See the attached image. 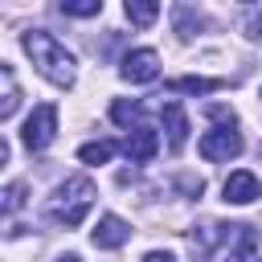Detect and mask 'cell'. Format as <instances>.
Returning <instances> with one entry per match:
<instances>
[{"label": "cell", "mask_w": 262, "mask_h": 262, "mask_svg": "<svg viewBox=\"0 0 262 262\" xmlns=\"http://www.w3.org/2000/svg\"><path fill=\"white\" fill-rule=\"evenodd\" d=\"M127 237H131V225H127L123 217H115V213L98 217V225L90 229V242H94L98 250H119Z\"/></svg>", "instance_id": "ba28073f"}, {"label": "cell", "mask_w": 262, "mask_h": 262, "mask_svg": "<svg viewBox=\"0 0 262 262\" xmlns=\"http://www.w3.org/2000/svg\"><path fill=\"white\" fill-rule=\"evenodd\" d=\"M0 196H4V213H16V209L25 205V184H8Z\"/></svg>", "instance_id": "e0dca14e"}, {"label": "cell", "mask_w": 262, "mask_h": 262, "mask_svg": "<svg viewBox=\"0 0 262 262\" xmlns=\"http://www.w3.org/2000/svg\"><path fill=\"white\" fill-rule=\"evenodd\" d=\"M221 262H262L258 258V229L254 225H237V233H233V242H229V250H225V258Z\"/></svg>", "instance_id": "30bf717a"}, {"label": "cell", "mask_w": 262, "mask_h": 262, "mask_svg": "<svg viewBox=\"0 0 262 262\" xmlns=\"http://www.w3.org/2000/svg\"><path fill=\"white\" fill-rule=\"evenodd\" d=\"M209 119H213V123H221V127H233V123H237V115H233L229 106H221V102H213V106H209Z\"/></svg>", "instance_id": "ac0fdd59"}, {"label": "cell", "mask_w": 262, "mask_h": 262, "mask_svg": "<svg viewBox=\"0 0 262 262\" xmlns=\"http://www.w3.org/2000/svg\"><path fill=\"white\" fill-rule=\"evenodd\" d=\"M160 115H164L168 147H172V151H184V143H188V115H184V106L172 98V102H164V106H160Z\"/></svg>", "instance_id": "9c48e42d"}, {"label": "cell", "mask_w": 262, "mask_h": 262, "mask_svg": "<svg viewBox=\"0 0 262 262\" xmlns=\"http://www.w3.org/2000/svg\"><path fill=\"white\" fill-rule=\"evenodd\" d=\"M0 82H4L0 119H12V115H16V102H20V90H16V78H12V66H8V61H0Z\"/></svg>", "instance_id": "7c38bea8"}, {"label": "cell", "mask_w": 262, "mask_h": 262, "mask_svg": "<svg viewBox=\"0 0 262 262\" xmlns=\"http://www.w3.org/2000/svg\"><path fill=\"white\" fill-rule=\"evenodd\" d=\"M127 20L131 25H151L156 16H160V4H151V0H127Z\"/></svg>", "instance_id": "5bb4252c"}, {"label": "cell", "mask_w": 262, "mask_h": 262, "mask_svg": "<svg viewBox=\"0 0 262 262\" xmlns=\"http://www.w3.org/2000/svg\"><path fill=\"white\" fill-rule=\"evenodd\" d=\"M20 45H25V53L33 57V66H37L53 86H74V53H70L53 33L29 29V33L20 37Z\"/></svg>", "instance_id": "6da1fadb"}, {"label": "cell", "mask_w": 262, "mask_h": 262, "mask_svg": "<svg viewBox=\"0 0 262 262\" xmlns=\"http://www.w3.org/2000/svg\"><path fill=\"white\" fill-rule=\"evenodd\" d=\"M61 12L66 16H98L102 0H61Z\"/></svg>", "instance_id": "9a60e30c"}, {"label": "cell", "mask_w": 262, "mask_h": 262, "mask_svg": "<svg viewBox=\"0 0 262 262\" xmlns=\"http://www.w3.org/2000/svg\"><path fill=\"white\" fill-rule=\"evenodd\" d=\"M246 37H262V12H250V20H246Z\"/></svg>", "instance_id": "d6986e66"}, {"label": "cell", "mask_w": 262, "mask_h": 262, "mask_svg": "<svg viewBox=\"0 0 262 262\" xmlns=\"http://www.w3.org/2000/svg\"><path fill=\"white\" fill-rule=\"evenodd\" d=\"M143 262H176V258H172L168 250H147V254H143Z\"/></svg>", "instance_id": "ffe728a7"}, {"label": "cell", "mask_w": 262, "mask_h": 262, "mask_svg": "<svg viewBox=\"0 0 262 262\" xmlns=\"http://www.w3.org/2000/svg\"><path fill=\"white\" fill-rule=\"evenodd\" d=\"M242 151V135L233 127H213L201 135V156L205 160H233Z\"/></svg>", "instance_id": "277c9868"}, {"label": "cell", "mask_w": 262, "mask_h": 262, "mask_svg": "<svg viewBox=\"0 0 262 262\" xmlns=\"http://www.w3.org/2000/svg\"><path fill=\"white\" fill-rule=\"evenodd\" d=\"M119 74H123L127 82H135V86L156 82V74H160V57H156V49H131V53L123 57Z\"/></svg>", "instance_id": "5b68a950"}, {"label": "cell", "mask_w": 262, "mask_h": 262, "mask_svg": "<svg viewBox=\"0 0 262 262\" xmlns=\"http://www.w3.org/2000/svg\"><path fill=\"white\" fill-rule=\"evenodd\" d=\"M90 205H94V180H90V176H70L66 184L53 188V196H49L45 209H49V217H53L57 225L74 229V225L86 221Z\"/></svg>", "instance_id": "7a4b0ae2"}, {"label": "cell", "mask_w": 262, "mask_h": 262, "mask_svg": "<svg viewBox=\"0 0 262 262\" xmlns=\"http://www.w3.org/2000/svg\"><path fill=\"white\" fill-rule=\"evenodd\" d=\"M111 119L119 123V127H131L135 119H139V102H127V98H119L115 106H111ZM139 127V123H135Z\"/></svg>", "instance_id": "2e32d148"}, {"label": "cell", "mask_w": 262, "mask_h": 262, "mask_svg": "<svg viewBox=\"0 0 262 262\" xmlns=\"http://www.w3.org/2000/svg\"><path fill=\"white\" fill-rule=\"evenodd\" d=\"M221 192H225V201L229 205H250V201H258L262 196V184H258V176L254 172H229L225 176V184H221Z\"/></svg>", "instance_id": "52a82bcc"}, {"label": "cell", "mask_w": 262, "mask_h": 262, "mask_svg": "<svg viewBox=\"0 0 262 262\" xmlns=\"http://www.w3.org/2000/svg\"><path fill=\"white\" fill-rule=\"evenodd\" d=\"M57 262H82V258H78V254H61Z\"/></svg>", "instance_id": "44dd1931"}, {"label": "cell", "mask_w": 262, "mask_h": 262, "mask_svg": "<svg viewBox=\"0 0 262 262\" xmlns=\"http://www.w3.org/2000/svg\"><path fill=\"white\" fill-rule=\"evenodd\" d=\"M115 151H119L115 139H94V143H82V147H78V160H82V164H106Z\"/></svg>", "instance_id": "4fadbf2b"}, {"label": "cell", "mask_w": 262, "mask_h": 262, "mask_svg": "<svg viewBox=\"0 0 262 262\" xmlns=\"http://www.w3.org/2000/svg\"><path fill=\"white\" fill-rule=\"evenodd\" d=\"M123 151H127V160H131V164H147V160L160 151V135H156L151 127H143V123H139V127H131V131H127Z\"/></svg>", "instance_id": "8992f818"}, {"label": "cell", "mask_w": 262, "mask_h": 262, "mask_svg": "<svg viewBox=\"0 0 262 262\" xmlns=\"http://www.w3.org/2000/svg\"><path fill=\"white\" fill-rule=\"evenodd\" d=\"M225 86V78H172L168 82V90H176V94H213V90H221Z\"/></svg>", "instance_id": "8fae6325"}, {"label": "cell", "mask_w": 262, "mask_h": 262, "mask_svg": "<svg viewBox=\"0 0 262 262\" xmlns=\"http://www.w3.org/2000/svg\"><path fill=\"white\" fill-rule=\"evenodd\" d=\"M53 135H57V106H53V102L33 106V115H29L25 127H20V143H25L29 151H45V147L53 143Z\"/></svg>", "instance_id": "3957f363"}]
</instances>
